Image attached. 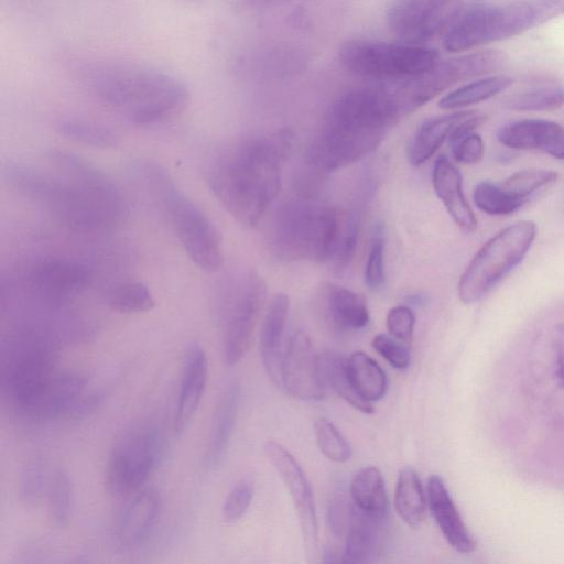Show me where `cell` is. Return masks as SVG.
Instances as JSON below:
<instances>
[{
  "instance_id": "33",
  "label": "cell",
  "mask_w": 564,
  "mask_h": 564,
  "mask_svg": "<svg viewBox=\"0 0 564 564\" xmlns=\"http://www.w3.org/2000/svg\"><path fill=\"white\" fill-rule=\"evenodd\" d=\"M55 129L66 139L94 148H111L119 140L111 128L89 120L61 119Z\"/></svg>"
},
{
  "instance_id": "25",
  "label": "cell",
  "mask_w": 564,
  "mask_h": 564,
  "mask_svg": "<svg viewBox=\"0 0 564 564\" xmlns=\"http://www.w3.org/2000/svg\"><path fill=\"white\" fill-rule=\"evenodd\" d=\"M383 521L371 518L352 508L347 531L343 562L369 563L381 552Z\"/></svg>"
},
{
  "instance_id": "22",
  "label": "cell",
  "mask_w": 564,
  "mask_h": 564,
  "mask_svg": "<svg viewBox=\"0 0 564 564\" xmlns=\"http://www.w3.org/2000/svg\"><path fill=\"white\" fill-rule=\"evenodd\" d=\"M564 137V127L545 119H524L499 128L498 141L516 150H540L545 153Z\"/></svg>"
},
{
  "instance_id": "36",
  "label": "cell",
  "mask_w": 564,
  "mask_h": 564,
  "mask_svg": "<svg viewBox=\"0 0 564 564\" xmlns=\"http://www.w3.org/2000/svg\"><path fill=\"white\" fill-rule=\"evenodd\" d=\"M48 513L52 522L64 528L70 519L73 505V488L68 475L63 469H57L48 484Z\"/></svg>"
},
{
  "instance_id": "2",
  "label": "cell",
  "mask_w": 564,
  "mask_h": 564,
  "mask_svg": "<svg viewBox=\"0 0 564 564\" xmlns=\"http://www.w3.org/2000/svg\"><path fill=\"white\" fill-rule=\"evenodd\" d=\"M2 386L14 410L33 421L79 415L95 405L94 398L84 397L86 379L62 369L51 340L33 329L3 344Z\"/></svg>"
},
{
  "instance_id": "37",
  "label": "cell",
  "mask_w": 564,
  "mask_h": 564,
  "mask_svg": "<svg viewBox=\"0 0 564 564\" xmlns=\"http://www.w3.org/2000/svg\"><path fill=\"white\" fill-rule=\"evenodd\" d=\"M556 180L557 173L555 171L527 169L511 174L500 185L511 195L528 202L532 194L553 184Z\"/></svg>"
},
{
  "instance_id": "8",
  "label": "cell",
  "mask_w": 564,
  "mask_h": 564,
  "mask_svg": "<svg viewBox=\"0 0 564 564\" xmlns=\"http://www.w3.org/2000/svg\"><path fill=\"white\" fill-rule=\"evenodd\" d=\"M538 235L536 224L519 220L499 230L475 253L458 282L465 304L487 296L528 254Z\"/></svg>"
},
{
  "instance_id": "11",
  "label": "cell",
  "mask_w": 564,
  "mask_h": 564,
  "mask_svg": "<svg viewBox=\"0 0 564 564\" xmlns=\"http://www.w3.org/2000/svg\"><path fill=\"white\" fill-rule=\"evenodd\" d=\"M265 297V283L252 269L238 270L226 280L220 301L223 354L228 366L245 356Z\"/></svg>"
},
{
  "instance_id": "40",
  "label": "cell",
  "mask_w": 564,
  "mask_h": 564,
  "mask_svg": "<svg viewBox=\"0 0 564 564\" xmlns=\"http://www.w3.org/2000/svg\"><path fill=\"white\" fill-rule=\"evenodd\" d=\"M254 495V481L250 477L241 478L227 495L221 513L227 523L239 521L248 511Z\"/></svg>"
},
{
  "instance_id": "7",
  "label": "cell",
  "mask_w": 564,
  "mask_h": 564,
  "mask_svg": "<svg viewBox=\"0 0 564 564\" xmlns=\"http://www.w3.org/2000/svg\"><path fill=\"white\" fill-rule=\"evenodd\" d=\"M138 174L169 221L189 259L202 270L216 271L224 260L219 231L160 164L141 162Z\"/></svg>"
},
{
  "instance_id": "34",
  "label": "cell",
  "mask_w": 564,
  "mask_h": 564,
  "mask_svg": "<svg viewBox=\"0 0 564 564\" xmlns=\"http://www.w3.org/2000/svg\"><path fill=\"white\" fill-rule=\"evenodd\" d=\"M473 200L478 209L491 216L513 214L527 203L490 181H480L475 185Z\"/></svg>"
},
{
  "instance_id": "39",
  "label": "cell",
  "mask_w": 564,
  "mask_h": 564,
  "mask_svg": "<svg viewBox=\"0 0 564 564\" xmlns=\"http://www.w3.org/2000/svg\"><path fill=\"white\" fill-rule=\"evenodd\" d=\"M386 232L382 224H376L365 265V284L371 291H378L386 283L384 270Z\"/></svg>"
},
{
  "instance_id": "18",
  "label": "cell",
  "mask_w": 564,
  "mask_h": 564,
  "mask_svg": "<svg viewBox=\"0 0 564 564\" xmlns=\"http://www.w3.org/2000/svg\"><path fill=\"white\" fill-rule=\"evenodd\" d=\"M427 503L444 539L455 551L469 554L477 547L443 479L432 475L427 481Z\"/></svg>"
},
{
  "instance_id": "14",
  "label": "cell",
  "mask_w": 564,
  "mask_h": 564,
  "mask_svg": "<svg viewBox=\"0 0 564 564\" xmlns=\"http://www.w3.org/2000/svg\"><path fill=\"white\" fill-rule=\"evenodd\" d=\"M91 281V271L84 263L48 257L34 261L25 274L29 290L41 301L59 306L82 293Z\"/></svg>"
},
{
  "instance_id": "6",
  "label": "cell",
  "mask_w": 564,
  "mask_h": 564,
  "mask_svg": "<svg viewBox=\"0 0 564 564\" xmlns=\"http://www.w3.org/2000/svg\"><path fill=\"white\" fill-rule=\"evenodd\" d=\"M82 75L98 98L138 126L171 119L189 101V90L184 82L166 72L135 63H91Z\"/></svg>"
},
{
  "instance_id": "32",
  "label": "cell",
  "mask_w": 564,
  "mask_h": 564,
  "mask_svg": "<svg viewBox=\"0 0 564 564\" xmlns=\"http://www.w3.org/2000/svg\"><path fill=\"white\" fill-rule=\"evenodd\" d=\"M107 305L122 314L143 313L153 308L155 301L147 284L126 281L110 286L105 293Z\"/></svg>"
},
{
  "instance_id": "45",
  "label": "cell",
  "mask_w": 564,
  "mask_h": 564,
  "mask_svg": "<svg viewBox=\"0 0 564 564\" xmlns=\"http://www.w3.org/2000/svg\"><path fill=\"white\" fill-rule=\"evenodd\" d=\"M547 154L551 156L564 160V137L561 138L549 151Z\"/></svg>"
},
{
  "instance_id": "41",
  "label": "cell",
  "mask_w": 564,
  "mask_h": 564,
  "mask_svg": "<svg viewBox=\"0 0 564 564\" xmlns=\"http://www.w3.org/2000/svg\"><path fill=\"white\" fill-rule=\"evenodd\" d=\"M372 347L392 367L405 369L410 364V354L404 343L391 335L379 334L372 339Z\"/></svg>"
},
{
  "instance_id": "29",
  "label": "cell",
  "mask_w": 564,
  "mask_h": 564,
  "mask_svg": "<svg viewBox=\"0 0 564 564\" xmlns=\"http://www.w3.org/2000/svg\"><path fill=\"white\" fill-rule=\"evenodd\" d=\"M394 506L400 518L412 528H417L424 520L426 499L417 473L406 467L398 476Z\"/></svg>"
},
{
  "instance_id": "35",
  "label": "cell",
  "mask_w": 564,
  "mask_h": 564,
  "mask_svg": "<svg viewBox=\"0 0 564 564\" xmlns=\"http://www.w3.org/2000/svg\"><path fill=\"white\" fill-rule=\"evenodd\" d=\"M564 105V88L542 86L524 90L507 100V107L516 111H551Z\"/></svg>"
},
{
  "instance_id": "44",
  "label": "cell",
  "mask_w": 564,
  "mask_h": 564,
  "mask_svg": "<svg viewBox=\"0 0 564 564\" xmlns=\"http://www.w3.org/2000/svg\"><path fill=\"white\" fill-rule=\"evenodd\" d=\"M42 471L39 467H31L24 474L22 495L25 500H35L42 487Z\"/></svg>"
},
{
  "instance_id": "5",
  "label": "cell",
  "mask_w": 564,
  "mask_h": 564,
  "mask_svg": "<svg viewBox=\"0 0 564 564\" xmlns=\"http://www.w3.org/2000/svg\"><path fill=\"white\" fill-rule=\"evenodd\" d=\"M400 113L381 86L351 89L328 109L310 149L311 162L329 172L371 154Z\"/></svg>"
},
{
  "instance_id": "12",
  "label": "cell",
  "mask_w": 564,
  "mask_h": 564,
  "mask_svg": "<svg viewBox=\"0 0 564 564\" xmlns=\"http://www.w3.org/2000/svg\"><path fill=\"white\" fill-rule=\"evenodd\" d=\"M164 440L152 425L137 426L115 444L106 468L108 490L117 496L138 490L159 465Z\"/></svg>"
},
{
  "instance_id": "10",
  "label": "cell",
  "mask_w": 564,
  "mask_h": 564,
  "mask_svg": "<svg viewBox=\"0 0 564 564\" xmlns=\"http://www.w3.org/2000/svg\"><path fill=\"white\" fill-rule=\"evenodd\" d=\"M506 63L502 52L486 50L438 61L430 70L402 80L382 83L400 116L420 108L458 82L500 69Z\"/></svg>"
},
{
  "instance_id": "30",
  "label": "cell",
  "mask_w": 564,
  "mask_h": 564,
  "mask_svg": "<svg viewBox=\"0 0 564 564\" xmlns=\"http://www.w3.org/2000/svg\"><path fill=\"white\" fill-rule=\"evenodd\" d=\"M511 84L512 78L506 75L478 78L443 96L438 107L444 110H458L485 101L502 93Z\"/></svg>"
},
{
  "instance_id": "26",
  "label": "cell",
  "mask_w": 564,
  "mask_h": 564,
  "mask_svg": "<svg viewBox=\"0 0 564 564\" xmlns=\"http://www.w3.org/2000/svg\"><path fill=\"white\" fill-rule=\"evenodd\" d=\"M325 303L333 323L345 330H359L369 323L366 299L347 288L328 284Z\"/></svg>"
},
{
  "instance_id": "4",
  "label": "cell",
  "mask_w": 564,
  "mask_h": 564,
  "mask_svg": "<svg viewBox=\"0 0 564 564\" xmlns=\"http://www.w3.org/2000/svg\"><path fill=\"white\" fill-rule=\"evenodd\" d=\"M358 234L359 217L355 213L291 198L273 216L270 247L281 261L326 262L341 273L355 256Z\"/></svg>"
},
{
  "instance_id": "23",
  "label": "cell",
  "mask_w": 564,
  "mask_h": 564,
  "mask_svg": "<svg viewBox=\"0 0 564 564\" xmlns=\"http://www.w3.org/2000/svg\"><path fill=\"white\" fill-rule=\"evenodd\" d=\"M161 509L160 497L153 489L137 492L124 507L119 534L128 546L141 545L150 535Z\"/></svg>"
},
{
  "instance_id": "38",
  "label": "cell",
  "mask_w": 564,
  "mask_h": 564,
  "mask_svg": "<svg viewBox=\"0 0 564 564\" xmlns=\"http://www.w3.org/2000/svg\"><path fill=\"white\" fill-rule=\"evenodd\" d=\"M316 443L323 455L332 462L344 463L350 457L351 449L338 429L327 419L314 422Z\"/></svg>"
},
{
  "instance_id": "28",
  "label": "cell",
  "mask_w": 564,
  "mask_h": 564,
  "mask_svg": "<svg viewBox=\"0 0 564 564\" xmlns=\"http://www.w3.org/2000/svg\"><path fill=\"white\" fill-rule=\"evenodd\" d=\"M346 366L354 389L364 400L372 404L384 397L387 376L370 356L356 351L346 359Z\"/></svg>"
},
{
  "instance_id": "20",
  "label": "cell",
  "mask_w": 564,
  "mask_h": 564,
  "mask_svg": "<svg viewBox=\"0 0 564 564\" xmlns=\"http://www.w3.org/2000/svg\"><path fill=\"white\" fill-rule=\"evenodd\" d=\"M290 310L286 294L279 293L271 300L260 332V356L270 379L281 386L283 338Z\"/></svg>"
},
{
  "instance_id": "17",
  "label": "cell",
  "mask_w": 564,
  "mask_h": 564,
  "mask_svg": "<svg viewBox=\"0 0 564 564\" xmlns=\"http://www.w3.org/2000/svg\"><path fill=\"white\" fill-rule=\"evenodd\" d=\"M208 378V359L204 349L192 345L183 361L178 400L173 421V432L182 436L189 427L199 408Z\"/></svg>"
},
{
  "instance_id": "15",
  "label": "cell",
  "mask_w": 564,
  "mask_h": 564,
  "mask_svg": "<svg viewBox=\"0 0 564 564\" xmlns=\"http://www.w3.org/2000/svg\"><path fill=\"white\" fill-rule=\"evenodd\" d=\"M451 0H393L387 12L390 32L402 43L420 45L442 31Z\"/></svg>"
},
{
  "instance_id": "9",
  "label": "cell",
  "mask_w": 564,
  "mask_h": 564,
  "mask_svg": "<svg viewBox=\"0 0 564 564\" xmlns=\"http://www.w3.org/2000/svg\"><path fill=\"white\" fill-rule=\"evenodd\" d=\"M338 57L348 72L382 83L421 75L440 61L435 50L422 45L360 39L343 43Z\"/></svg>"
},
{
  "instance_id": "19",
  "label": "cell",
  "mask_w": 564,
  "mask_h": 564,
  "mask_svg": "<svg viewBox=\"0 0 564 564\" xmlns=\"http://www.w3.org/2000/svg\"><path fill=\"white\" fill-rule=\"evenodd\" d=\"M432 184L454 223L465 232H473L477 219L464 195L462 174L447 156L441 155L435 161Z\"/></svg>"
},
{
  "instance_id": "27",
  "label": "cell",
  "mask_w": 564,
  "mask_h": 564,
  "mask_svg": "<svg viewBox=\"0 0 564 564\" xmlns=\"http://www.w3.org/2000/svg\"><path fill=\"white\" fill-rule=\"evenodd\" d=\"M350 495L358 510L377 520L387 519L389 501L383 477L377 467L367 466L356 473Z\"/></svg>"
},
{
  "instance_id": "31",
  "label": "cell",
  "mask_w": 564,
  "mask_h": 564,
  "mask_svg": "<svg viewBox=\"0 0 564 564\" xmlns=\"http://www.w3.org/2000/svg\"><path fill=\"white\" fill-rule=\"evenodd\" d=\"M319 369L324 384L358 411L369 414L373 412L372 404L364 400L354 389L349 379L346 359L337 354L318 356Z\"/></svg>"
},
{
  "instance_id": "24",
  "label": "cell",
  "mask_w": 564,
  "mask_h": 564,
  "mask_svg": "<svg viewBox=\"0 0 564 564\" xmlns=\"http://www.w3.org/2000/svg\"><path fill=\"white\" fill-rule=\"evenodd\" d=\"M471 110H457L425 120L406 147V156L414 166L426 162L448 140L456 124Z\"/></svg>"
},
{
  "instance_id": "3",
  "label": "cell",
  "mask_w": 564,
  "mask_h": 564,
  "mask_svg": "<svg viewBox=\"0 0 564 564\" xmlns=\"http://www.w3.org/2000/svg\"><path fill=\"white\" fill-rule=\"evenodd\" d=\"M288 145L278 135L248 138L225 150L209 167L212 193L241 226H257L279 194Z\"/></svg>"
},
{
  "instance_id": "21",
  "label": "cell",
  "mask_w": 564,
  "mask_h": 564,
  "mask_svg": "<svg viewBox=\"0 0 564 564\" xmlns=\"http://www.w3.org/2000/svg\"><path fill=\"white\" fill-rule=\"evenodd\" d=\"M240 389L230 383L223 391L216 405L206 445L204 463L217 467L226 455L239 409Z\"/></svg>"
},
{
  "instance_id": "16",
  "label": "cell",
  "mask_w": 564,
  "mask_h": 564,
  "mask_svg": "<svg viewBox=\"0 0 564 564\" xmlns=\"http://www.w3.org/2000/svg\"><path fill=\"white\" fill-rule=\"evenodd\" d=\"M281 387L292 397L305 400H321L326 391L322 379L318 356L314 354L307 336L295 333L284 348Z\"/></svg>"
},
{
  "instance_id": "43",
  "label": "cell",
  "mask_w": 564,
  "mask_h": 564,
  "mask_svg": "<svg viewBox=\"0 0 564 564\" xmlns=\"http://www.w3.org/2000/svg\"><path fill=\"white\" fill-rule=\"evenodd\" d=\"M452 155L457 163H478L485 153V144L479 134L473 132L449 144Z\"/></svg>"
},
{
  "instance_id": "42",
  "label": "cell",
  "mask_w": 564,
  "mask_h": 564,
  "mask_svg": "<svg viewBox=\"0 0 564 564\" xmlns=\"http://www.w3.org/2000/svg\"><path fill=\"white\" fill-rule=\"evenodd\" d=\"M389 334L402 343H410L412 339L415 316L412 310L404 305L392 307L386 318Z\"/></svg>"
},
{
  "instance_id": "1",
  "label": "cell",
  "mask_w": 564,
  "mask_h": 564,
  "mask_svg": "<svg viewBox=\"0 0 564 564\" xmlns=\"http://www.w3.org/2000/svg\"><path fill=\"white\" fill-rule=\"evenodd\" d=\"M45 156L48 171L8 161L2 166L3 180L77 231L107 229L128 215L121 188L94 163L65 150H51Z\"/></svg>"
},
{
  "instance_id": "13",
  "label": "cell",
  "mask_w": 564,
  "mask_h": 564,
  "mask_svg": "<svg viewBox=\"0 0 564 564\" xmlns=\"http://www.w3.org/2000/svg\"><path fill=\"white\" fill-rule=\"evenodd\" d=\"M264 451L290 492L296 509L305 553L311 562L318 552V521L311 485L299 462L283 445L268 441Z\"/></svg>"
}]
</instances>
